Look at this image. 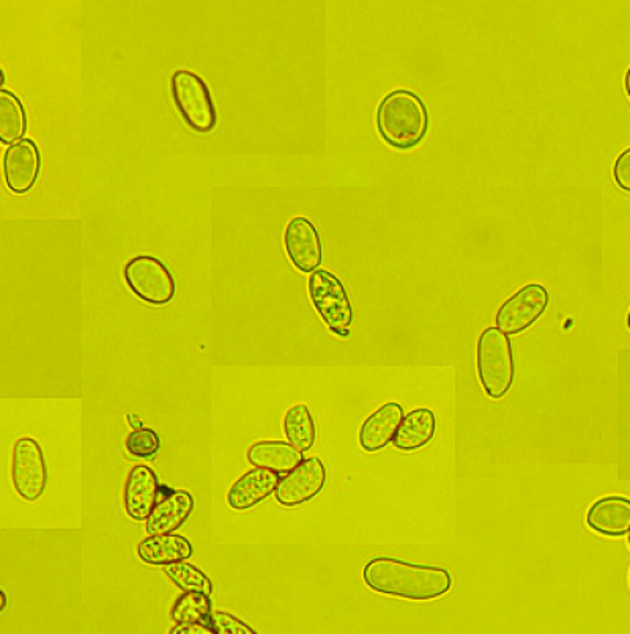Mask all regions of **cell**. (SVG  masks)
I'll use <instances>...</instances> for the list:
<instances>
[{"label":"cell","instance_id":"19","mask_svg":"<svg viewBox=\"0 0 630 634\" xmlns=\"http://www.w3.org/2000/svg\"><path fill=\"white\" fill-rule=\"evenodd\" d=\"M249 464L256 468L270 469L278 474L292 471L303 461V453L292 444L282 441H260L248 449Z\"/></svg>","mask_w":630,"mask_h":634},{"label":"cell","instance_id":"1","mask_svg":"<svg viewBox=\"0 0 630 634\" xmlns=\"http://www.w3.org/2000/svg\"><path fill=\"white\" fill-rule=\"evenodd\" d=\"M363 581L371 591L410 602L442 599L453 588V576L443 567L413 564L379 555L364 565Z\"/></svg>","mask_w":630,"mask_h":634},{"label":"cell","instance_id":"4","mask_svg":"<svg viewBox=\"0 0 630 634\" xmlns=\"http://www.w3.org/2000/svg\"><path fill=\"white\" fill-rule=\"evenodd\" d=\"M175 107L186 125L196 133H210L218 122L210 89L200 74L177 70L171 77Z\"/></svg>","mask_w":630,"mask_h":634},{"label":"cell","instance_id":"17","mask_svg":"<svg viewBox=\"0 0 630 634\" xmlns=\"http://www.w3.org/2000/svg\"><path fill=\"white\" fill-rule=\"evenodd\" d=\"M437 417L428 408H417L404 416L393 438V446L402 453H415L434 439Z\"/></svg>","mask_w":630,"mask_h":634},{"label":"cell","instance_id":"28","mask_svg":"<svg viewBox=\"0 0 630 634\" xmlns=\"http://www.w3.org/2000/svg\"><path fill=\"white\" fill-rule=\"evenodd\" d=\"M128 424L132 425L134 430H137V428H143V420H141V417L137 416V414H130Z\"/></svg>","mask_w":630,"mask_h":634},{"label":"cell","instance_id":"25","mask_svg":"<svg viewBox=\"0 0 630 634\" xmlns=\"http://www.w3.org/2000/svg\"><path fill=\"white\" fill-rule=\"evenodd\" d=\"M210 625L218 634H257L256 630L245 624L244 621L223 611H211Z\"/></svg>","mask_w":630,"mask_h":634},{"label":"cell","instance_id":"15","mask_svg":"<svg viewBox=\"0 0 630 634\" xmlns=\"http://www.w3.org/2000/svg\"><path fill=\"white\" fill-rule=\"evenodd\" d=\"M279 479H281L279 474L270 471V469H251L233 485L229 495H227V503L235 512L255 509L268 496L275 493Z\"/></svg>","mask_w":630,"mask_h":634},{"label":"cell","instance_id":"18","mask_svg":"<svg viewBox=\"0 0 630 634\" xmlns=\"http://www.w3.org/2000/svg\"><path fill=\"white\" fill-rule=\"evenodd\" d=\"M137 555L151 565H169L193 555V544L177 534L151 536L137 544Z\"/></svg>","mask_w":630,"mask_h":634},{"label":"cell","instance_id":"10","mask_svg":"<svg viewBox=\"0 0 630 634\" xmlns=\"http://www.w3.org/2000/svg\"><path fill=\"white\" fill-rule=\"evenodd\" d=\"M285 248L298 271L314 272L322 264V238L314 224L304 216H296L287 224Z\"/></svg>","mask_w":630,"mask_h":634},{"label":"cell","instance_id":"2","mask_svg":"<svg viewBox=\"0 0 630 634\" xmlns=\"http://www.w3.org/2000/svg\"><path fill=\"white\" fill-rule=\"evenodd\" d=\"M380 137L399 152L417 147L428 133L431 117L424 100L409 89L388 92L375 110Z\"/></svg>","mask_w":630,"mask_h":634},{"label":"cell","instance_id":"16","mask_svg":"<svg viewBox=\"0 0 630 634\" xmlns=\"http://www.w3.org/2000/svg\"><path fill=\"white\" fill-rule=\"evenodd\" d=\"M404 419V408L397 402H388L369 414L360 428V444L366 453H379L393 443L399 425Z\"/></svg>","mask_w":630,"mask_h":634},{"label":"cell","instance_id":"3","mask_svg":"<svg viewBox=\"0 0 630 634\" xmlns=\"http://www.w3.org/2000/svg\"><path fill=\"white\" fill-rule=\"evenodd\" d=\"M476 368L484 393L492 401H502L509 394L516 380L513 342L497 326L486 328L476 343Z\"/></svg>","mask_w":630,"mask_h":634},{"label":"cell","instance_id":"11","mask_svg":"<svg viewBox=\"0 0 630 634\" xmlns=\"http://www.w3.org/2000/svg\"><path fill=\"white\" fill-rule=\"evenodd\" d=\"M41 155L39 145L32 139H22L10 145L3 156V175L14 194L31 191L39 180Z\"/></svg>","mask_w":630,"mask_h":634},{"label":"cell","instance_id":"9","mask_svg":"<svg viewBox=\"0 0 630 634\" xmlns=\"http://www.w3.org/2000/svg\"><path fill=\"white\" fill-rule=\"evenodd\" d=\"M327 485V469L320 458H308L286 474L276 485V501L285 507H300L312 501Z\"/></svg>","mask_w":630,"mask_h":634},{"label":"cell","instance_id":"13","mask_svg":"<svg viewBox=\"0 0 630 634\" xmlns=\"http://www.w3.org/2000/svg\"><path fill=\"white\" fill-rule=\"evenodd\" d=\"M159 495V482L155 471L148 466H134L128 474L123 493L126 513L134 521H145L151 517Z\"/></svg>","mask_w":630,"mask_h":634},{"label":"cell","instance_id":"6","mask_svg":"<svg viewBox=\"0 0 630 634\" xmlns=\"http://www.w3.org/2000/svg\"><path fill=\"white\" fill-rule=\"evenodd\" d=\"M123 276L132 292L152 305H166L177 293V283L169 268L156 257H133L123 268Z\"/></svg>","mask_w":630,"mask_h":634},{"label":"cell","instance_id":"24","mask_svg":"<svg viewBox=\"0 0 630 634\" xmlns=\"http://www.w3.org/2000/svg\"><path fill=\"white\" fill-rule=\"evenodd\" d=\"M162 449V439L152 428H137L126 438V450L137 458H153Z\"/></svg>","mask_w":630,"mask_h":634},{"label":"cell","instance_id":"7","mask_svg":"<svg viewBox=\"0 0 630 634\" xmlns=\"http://www.w3.org/2000/svg\"><path fill=\"white\" fill-rule=\"evenodd\" d=\"M549 302V290L543 283H527L499 305L495 323L505 334L524 333L546 313Z\"/></svg>","mask_w":630,"mask_h":634},{"label":"cell","instance_id":"20","mask_svg":"<svg viewBox=\"0 0 630 634\" xmlns=\"http://www.w3.org/2000/svg\"><path fill=\"white\" fill-rule=\"evenodd\" d=\"M28 114L21 100L13 92L2 89L0 92V142L13 145L22 141L28 132Z\"/></svg>","mask_w":630,"mask_h":634},{"label":"cell","instance_id":"14","mask_svg":"<svg viewBox=\"0 0 630 634\" xmlns=\"http://www.w3.org/2000/svg\"><path fill=\"white\" fill-rule=\"evenodd\" d=\"M587 524L600 536L620 539L630 529V501L624 496H606L592 502L587 513Z\"/></svg>","mask_w":630,"mask_h":634},{"label":"cell","instance_id":"21","mask_svg":"<svg viewBox=\"0 0 630 634\" xmlns=\"http://www.w3.org/2000/svg\"><path fill=\"white\" fill-rule=\"evenodd\" d=\"M287 441L300 453H309L316 444V423L311 409L304 403L287 409L285 417Z\"/></svg>","mask_w":630,"mask_h":634},{"label":"cell","instance_id":"23","mask_svg":"<svg viewBox=\"0 0 630 634\" xmlns=\"http://www.w3.org/2000/svg\"><path fill=\"white\" fill-rule=\"evenodd\" d=\"M164 573L171 578V581L184 592H203V594L210 596L214 592V583L210 578L188 562H175L164 567Z\"/></svg>","mask_w":630,"mask_h":634},{"label":"cell","instance_id":"8","mask_svg":"<svg viewBox=\"0 0 630 634\" xmlns=\"http://www.w3.org/2000/svg\"><path fill=\"white\" fill-rule=\"evenodd\" d=\"M14 490L25 501H37L48 485V466L43 449L35 439L21 438L14 444L11 466Z\"/></svg>","mask_w":630,"mask_h":634},{"label":"cell","instance_id":"27","mask_svg":"<svg viewBox=\"0 0 630 634\" xmlns=\"http://www.w3.org/2000/svg\"><path fill=\"white\" fill-rule=\"evenodd\" d=\"M171 633H186V634H211L215 633L214 626L208 624H192V625H177L171 630Z\"/></svg>","mask_w":630,"mask_h":634},{"label":"cell","instance_id":"22","mask_svg":"<svg viewBox=\"0 0 630 634\" xmlns=\"http://www.w3.org/2000/svg\"><path fill=\"white\" fill-rule=\"evenodd\" d=\"M210 596L203 592H185L173 607V621L177 625L208 624L211 614Z\"/></svg>","mask_w":630,"mask_h":634},{"label":"cell","instance_id":"26","mask_svg":"<svg viewBox=\"0 0 630 634\" xmlns=\"http://www.w3.org/2000/svg\"><path fill=\"white\" fill-rule=\"evenodd\" d=\"M613 178L617 185L620 186L622 191H630V150L626 148L624 152L618 156L613 166Z\"/></svg>","mask_w":630,"mask_h":634},{"label":"cell","instance_id":"12","mask_svg":"<svg viewBox=\"0 0 630 634\" xmlns=\"http://www.w3.org/2000/svg\"><path fill=\"white\" fill-rule=\"evenodd\" d=\"M194 498L184 490H163L158 495L151 517L147 518V532L151 536L173 534L192 517Z\"/></svg>","mask_w":630,"mask_h":634},{"label":"cell","instance_id":"5","mask_svg":"<svg viewBox=\"0 0 630 634\" xmlns=\"http://www.w3.org/2000/svg\"><path fill=\"white\" fill-rule=\"evenodd\" d=\"M308 294L323 323L334 334L347 337L353 324V305L344 283L327 270H316L308 279Z\"/></svg>","mask_w":630,"mask_h":634},{"label":"cell","instance_id":"29","mask_svg":"<svg viewBox=\"0 0 630 634\" xmlns=\"http://www.w3.org/2000/svg\"><path fill=\"white\" fill-rule=\"evenodd\" d=\"M0 599H2V606H0V611H6L7 610V594L6 592H2V594H0Z\"/></svg>","mask_w":630,"mask_h":634}]
</instances>
